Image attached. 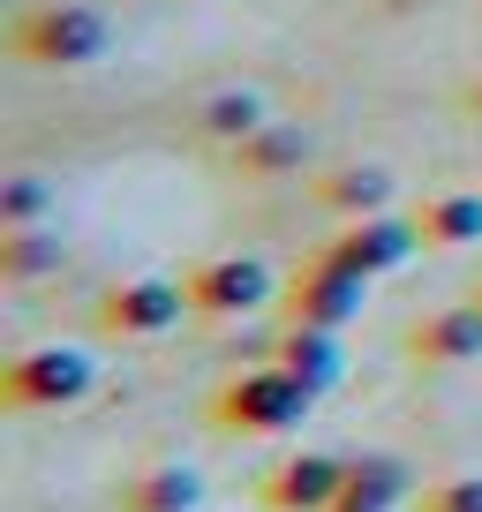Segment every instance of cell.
<instances>
[{"label":"cell","instance_id":"ffe728a7","mask_svg":"<svg viewBox=\"0 0 482 512\" xmlns=\"http://www.w3.org/2000/svg\"><path fill=\"white\" fill-rule=\"evenodd\" d=\"M467 106H475V113H482V76H475V91H467Z\"/></svg>","mask_w":482,"mask_h":512},{"label":"cell","instance_id":"8fae6325","mask_svg":"<svg viewBox=\"0 0 482 512\" xmlns=\"http://www.w3.org/2000/svg\"><path fill=\"white\" fill-rule=\"evenodd\" d=\"M309 128H294V121H264L249 144H234V166L249 181H279V174H294V166H309Z\"/></svg>","mask_w":482,"mask_h":512},{"label":"cell","instance_id":"ba28073f","mask_svg":"<svg viewBox=\"0 0 482 512\" xmlns=\"http://www.w3.org/2000/svg\"><path fill=\"white\" fill-rule=\"evenodd\" d=\"M339 482H347V460L332 452H294L264 475V512H332Z\"/></svg>","mask_w":482,"mask_h":512},{"label":"cell","instance_id":"2e32d148","mask_svg":"<svg viewBox=\"0 0 482 512\" xmlns=\"http://www.w3.org/2000/svg\"><path fill=\"white\" fill-rule=\"evenodd\" d=\"M264 121H272V113H264L257 91H211L204 106H196V128H204L211 144H249Z\"/></svg>","mask_w":482,"mask_h":512},{"label":"cell","instance_id":"e0dca14e","mask_svg":"<svg viewBox=\"0 0 482 512\" xmlns=\"http://www.w3.org/2000/svg\"><path fill=\"white\" fill-rule=\"evenodd\" d=\"M324 204L347 219H377V211H392V174L385 166H339V174H324Z\"/></svg>","mask_w":482,"mask_h":512},{"label":"cell","instance_id":"9c48e42d","mask_svg":"<svg viewBox=\"0 0 482 512\" xmlns=\"http://www.w3.org/2000/svg\"><path fill=\"white\" fill-rule=\"evenodd\" d=\"M407 490H415L407 460H392V452H362V460H347V482H339L332 512H400Z\"/></svg>","mask_w":482,"mask_h":512},{"label":"cell","instance_id":"30bf717a","mask_svg":"<svg viewBox=\"0 0 482 512\" xmlns=\"http://www.w3.org/2000/svg\"><path fill=\"white\" fill-rule=\"evenodd\" d=\"M407 354H415L422 369L475 362V354H482V309L460 302V309H437V317H422L415 332H407Z\"/></svg>","mask_w":482,"mask_h":512},{"label":"cell","instance_id":"ac0fdd59","mask_svg":"<svg viewBox=\"0 0 482 512\" xmlns=\"http://www.w3.org/2000/svg\"><path fill=\"white\" fill-rule=\"evenodd\" d=\"M46 211H53V189L38 174H8L0 181V234H8V226H46Z\"/></svg>","mask_w":482,"mask_h":512},{"label":"cell","instance_id":"5b68a950","mask_svg":"<svg viewBox=\"0 0 482 512\" xmlns=\"http://www.w3.org/2000/svg\"><path fill=\"white\" fill-rule=\"evenodd\" d=\"M362 302H370V279L347 272V264H332V256H317L302 279L287 287V324H317V332H347L354 317H362Z\"/></svg>","mask_w":482,"mask_h":512},{"label":"cell","instance_id":"4fadbf2b","mask_svg":"<svg viewBox=\"0 0 482 512\" xmlns=\"http://www.w3.org/2000/svg\"><path fill=\"white\" fill-rule=\"evenodd\" d=\"M204 505V475L196 467H144L121 490V512H196Z\"/></svg>","mask_w":482,"mask_h":512},{"label":"cell","instance_id":"7c38bea8","mask_svg":"<svg viewBox=\"0 0 482 512\" xmlns=\"http://www.w3.org/2000/svg\"><path fill=\"white\" fill-rule=\"evenodd\" d=\"M272 362L294 369L309 392H332L339 369H347V362H339V332H317V324H287V339L272 347Z\"/></svg>","mask_w":482,"mask_h":512},{"label":"cell","instance_id":"3957f363","mask_svg":"<svg viewBox=\"0 0 482 512\" xmlns=\"http://www.w3.org/2000/svg\"><path fill=\"white\" fill-rule=\"evenodd\" d=\"M91 384H98V362L83 347H31V354H16V362L0 369V407L46 415V407L91 400Z\"/></svg>","mask_w":482,"mask_h":512},{"label":"cell","instance_id":"277c9868","mask_svg":"<svg viewBox=\"0 0 482 512\" xmlns=\"http://www.w3.org/2000/svg\"><path fill=\"white\" fill-rule=\"evenodd\" d=\"M181 287H189L196 317H257V309L279 294V279H272V264H257V256H211V264H196Z\"/></svg>","mask_w":482,"mask_h":512},{"label":"cell","instance_id":"8992f818","mask_svg":"<svg viewBox=\"0 0 482 512\" xmlns=\"http://www.w3.org/2000/svg\"><path fill=\"white\" fill-rule=\"evenodd\" d=\"M181 309H189V287L181 279H121V287L98 294V324L121 339H159L181 324Z\"/></svg>","mask_w":482,"mask_h":512},{"label":"cell","instance_id":"7a4b0ae2","mask_svg":"<svg viewBox=\"0 0 482 512\" xmlns=\"http://www.w3.org/2000/svg\"><path fill=\"white\" fill-rule=\"evenodd\" d=\"M106 46H113V23L91 0H38L8 23V53L31 68H91Z\"/></svg>","mask_w":482,"mask_h":512},{"label":"cell","instance_id":"5bb4252c","mask_svg":"<svg viewBox=\"0 0 482 512\" xmlns=\"http://www.w3.org/2000/svg\"><path fill=\"white\" fill-rule=\"evenodd\" d=\"M422 241L430 249H467V241H482V189H452V196H430V204L415 211Z\"/></svg>","mask_w":482,"mask_h":512},{"label":"cell","instance_id":"52a82bcc","mask_svg":"<svg viewBox=\"0 0 482 512\" xmlns=\"http://www.w3.org/2000/svg\"><path fill=\"white\" fill-rule=\"evenodd\" d=\"M415 249H422V226L377 211V219H347V234H339L324 256H332V264H347V272H362V279H385V272H400Z\"/></svg>","mask_w":482,"mask_h":512},{"label":"cell","instance_id":"6da1fadb","mask_svg":"<svg viewBox=\"0 0 482 512\" xmlns=\"http://www.w3.org/2000/svg\"><path fill=\"white\" fill-rule=\"evenodd\" d=\"M309 407H317V392H309L294 369L279 362H257V369H241V377L219 384V400H211V422L234 437H287L309 422Z\"/></svg>","mask_w":482,"mask_h":512},{"label":"cell","instance_id":"d6986e66","mask_svg":"<svg viewBox=\"0 0 482 512\" xmlns=\"http://www.w3.org/2000/svg\"><path fill=\"white\" fill-rule=\"evenodd\" d=\"M422 512H482V475H452L437 490H422Z\"/></svg>","mask_w":482,"mask_h":512},{"label":"cell","instance_id":"9a60e30c","mask_svg":"<svg viewBox=\"0 0 482 512\" xmlns=\"http://www.w3.org/2000/svg\"><path fill=\"white\" fill-rule=\"evenodd\" d=\"M61 256H68V241L53 234V226H8V234H0V279L31 287V279L61 272Z\"/></svg>","mask_w":482,"mask_h":512},{"label":"cell","instance_id":"44dd1931","mask_svg":"<svg viewBox=\"0 0 482 512\" xmlns=\"http://www.w3.org/2000/svg\"><path fill=\"white\" fill-rule=\"evenodd\" d=\"M475 309H482V294H475Z\"/></svg>","mask_w":482,"mask_h":512}]
</instances>
